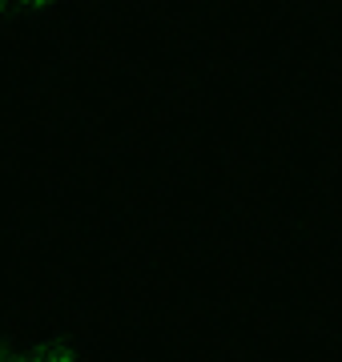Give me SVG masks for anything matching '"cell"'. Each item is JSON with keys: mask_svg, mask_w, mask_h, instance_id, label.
I'll return each instance as SVG.
<instances>
[{"mask_svg": "<svg viewBox=\"0 0 342 362\" xmlns=\"http://www.w3.org/2000/svg\"><path fill=\"white\" fill-rule=\"evenodd\" d=\"M37 4H61V0H37Z\"/></svg>", "mask_w": 342, "mask_h": 362, "instance_id": "cell-1", "label": "cell"}]
</instances>
